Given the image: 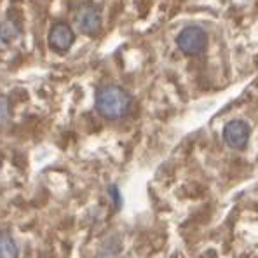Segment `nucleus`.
I'll return each instance as SVG.
<instances>
[{
  "instance_id": "nucleus-1",
  "label": "nucleus",
  "mask_w": 258,
  "mask_h": 258,
  "mask_svg": "<svg viewBox=\"0 0 258 258\" xmlns=\"http://www.w3.org/2000/svg\"><path fill=\"white\" fill-rule=\"evenodd\" d=\"M131 108V96L124 87L110 84L103 86L96 93V110L108 120L122 119Z\"/></svg>"
},
{
  "instance_id": "nucleus-2",
  "label": "nucleus",
  "mask_w": 258,
  "mask_h": 258,
  "mask_svg": "<svg viewBox=\"0 0 258 258\" xmlns=\"http://www.w3.org/2000/svg\"><path fill=\"white\" fill-rule=\"evenodd\" d=\"M77 28L87 37H96L101 30V11L96 4L82 2L77 6L74 14Z\"/></svg>"
},
{
  "instance_id": "nucleus-3",
  "label": "nucleus",
  "mask_w": 258,
  "mask_h": 258,
  "mask_svg": "<svg viewBox=\"0 0 258 258\" xmlns=\"http://www.w3.org/2000/svg\"><path fill=\"white\" fill-rule=\"evenodd\" d=\"M176 45L183 54L199 56L208 47V33L199 26H188L178 33Z\"/></svg>"
},
{
  "instance_id": "nucleus-4",
  "label": "nucleus",
  "mask_w": 258,
  "mask_h": 258,
  "mask_svg": "<svg viewBox=\"0 0 258 258\" xmlns=\"http://www.w3.org/2000/svg\"><path fill=\"white\" fill-rule=\"evenodd\" d=\"M249 136H251V127H249L248 122L241 119L230 120L225 127H223V140L225 143L230 147V149L241 150L248 145Z\"/></svg>"
},
{
  "instance_id": "nucleus-5",
  "label": "nucleus",
  "mask_w": 258,
  "mask_h": 258,
  "mask_svg": "<svg viewBox=\"0 0 258 258\" xmlns=\"http://www.w3.org/2000/svg\"><path fill=\"white\" fill-rule=\"evenodd\" d=\"M49 47L56 52H67L75 42V33L70 28V25L64 21H58L51 26L47 35Z\"/></svg>"
},
{
  "instance_id": "nucleus-6",
  "label": "nucleus",
  "mask_w": 258,
  "mask_h": 258,
  "mask_svg": "<svg viewBox=\"0 0 258 258\" xmlns=\"http://www.w3.org/2000/svg\"><path fill=\"white\" fill-rule=\"evenodd\" d=\"M21 37V25L13 18H6L0 21V40L4 44H13Z\"/></svg>"
},
{
  "instance_id": "nucleus-7",
  "label": "nucleus",
  "mask_w": 258,
  "mask_h": 258,
  "mask_svg": "<svg viewBox=\"0 0 258 258\" xmlns=\"http://www.w3.org/2000/svg\"><path fill=\"white\" fill-rule=\"evenodd\" d=\"M16 244L7 232H0V258H16Z\"/></svg>"
},
{
  "instance_id": "nucleus-8",
  "label": "nucleus",
  "mask_w": 258,
  "mask_h": 258,
  "mask_svg": "<svg viewBox=\"0 0 258 258\" xmlns=\"http://www.w3.org/2000/svg\"><path fill=\"white\" fill-rule=\"evenodd\" d=\"M9 120V103L6 96H0V127H4Z\"/></svg>"
}]
</instances>
